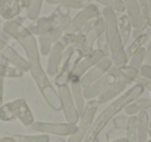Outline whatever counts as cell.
Listing matches in <instances>:
<instances>
[{"instance_id": "4fadbf2b", "label": "cell", "mask_w": 151, "mask_h": 142, "mask_svg": "<svg viewBox=\"0 0 151 142\" xmlns=\"http://www.w3.org/2000/svg\"><path fill=\"white\" fill-rule=\"evenodd\" d=\"M113 65L111 57L105 56L103 59L99 61L94 67H92L89 70L87 73H85L82 76V78L80 79L81 86L82 88H87L88 86H90L93 82H95L96 80H99L101 77H103L108 71H109L110 67Z\"/></svg>"}, {"instance_id": "2e32d148", "label": "cell", "mask_w": 151, "mask_h": 142, "mask_svg": "<svg viewBox=\"0 0 151 142\" xmlns=\"http://www.w3.org/2000/svg\"><path fill=\"white\" fill-rule=\"evenodd\" d=\"M105 57V53L101 50V49H94L88 56L84 57L83 59H81V61L78 63L77 67H76L75 72H73V76L70 79H81L82 76L85 73L89 71L92 67H94L101 59H103Z\"/></svg>"}, {"instance_id": "e0dca14e", "label": "cell", "mask_w": 151, "mask_h": 142, "mask_svg": "<svg viewBox=\"0 0 151 142\" xmlns=\"http://www.w3.org/2000/svg\"><path fill=\"white\" fill-rule=\"evenodd\" d=\"M65 47L61 43V41L57 42L51 49V52L49 54L48 64H47V75L50 77H55L58 73V64L60 61L61 55L64 51Z\"/></svg>"}, {"instance_id": "d6a6232c", "label": "cell", "mask_w": 151, "mask_h": 142, "mask_svg": "<svg viewBox=\"0 0 151 142\" xmlns=\"http://www.w3.org/2000/svg\"><path fill=\"white\" fill-rule=\"evenodd\" d=\"M96 2L101 3V4L105 5V7L113 9L114 12H122L125 11V7L122 0H95Z\"/></svg>"}, {"instance_id": "8fae6325", "label": "cell", "mask_w": 151, "mask_h": 142, "mask_svg": "<svg viewBox=\"0 0 151 142\" xmlns=\"http://www.w3.org/2000/svg\"><path fill=\"white\" fill-rule=\"evenodd\" d=\"M77 130V125L57 122H44L34 121L31 125V131L42 134H53L59 136H70Z\"/></svg>"}, {"instance_id": "ac0fdd59", "label": "cell", "mask_w": 151, "mask_h": 142, "mask_svg": "<svg viewBox=\"0 0 151 142\" xmlns=\"http://www.w3.org/2000/svg\"><path fill=\"white\" fill-rule=\"evenodd\" d=\"M128 84H130V82L124 80L123 78L117 79L111 86H109L101 96H97L96 101L99 102V104H105V103L113 100L115 96H117L118 94L121 93V92L125 89Z\"/></svg>"}, {"instance_id": "ffe728a7", "label": "cell", "mask_w": 151, "mask_h": 142, "mask_svg": "<svg viewBox=\"0 0 151 142\" xmlns=\"http://www.w3.org/2000/svg\"><path fill=\"white\" fill-rule=\"evenodd\" d=\"M127 12V17L129 18L132 28H136L141 23V9L137 0H122Z\"/></svg>"}, {"instance_id": "f6af8a7d", "label": "cell", "mask_w": 151, "mask_h": 142, "mask_svg": "<svg viewBox=\"0 0 151 142\" xmlns=\"http://www.w3.org/2000/svg\"><path fill=\"white\" fill-rule=\"evenodd\" d=\"M148 26H149V27L151 28V18H150V19H149V22H148Z\"/></svg>"}, {"instance_id": "836d02e7", "label": "cell", "mask_w": 151, "mask_h": 142, "mask_svg": "<svg viewBox=\"0 0 151 142\" xmlns=\"http://www.w3.org/2000/svg\"><path fill=\"white\" fill-rule=\"evenodd\" d=\"M111 59L112 62H113V65L116 67L117 70L121 69V67L127 65V58H126V54H125V50H122L118 53H115V54H111Z\"/></svg>"}, {"instance_id": "e575fe53", "label": "cell", "mask_w": 151, "mask_h": 142, "mask_svg": "<svg viewBox=\"0 0 151 142\" xmlns=\"http://www.w3.org/2000/svg\"><path fill=\"white\" fill-rule=\"evenodd\" d=\"M134 82H136V83H138V84H140V85H142L143 87L146 88V89H148L149 91H150V93H151V79H150V78L145 77V76L139 74V76L136 78Z\"/></svg>"}, {"instance_id": "ee69618b", "label": "cell", "mask_w": 151, "mask_h": 142, "mask_svg": "<svg viewBox=\"0 0 151 142\" xmlns=\"http://www.w3.org/2000/svg\"><path fill=\"white\" fill-rule=\"evenodd\" d=\"M148 7H150V9H151V0H148Z\"/></svg>"}, {"instance_id": "f1b7e54d", "label": "cell", "mask_w": 151, "mask_h": 142, "mask_svg": "<svg viewBox=\"0 0 151 142\" xmlns=\"http://www.w3.org/2000/svg\"><path fill=\"white\" fill-rule=\"evenodd\" d=\"M42 0H29L27 7V16L30 20L34 21L38 18L40 14V9H42Z\"/></svg>"}, {"instance_id": "277c9868", "label": "cell", "mask_w": 151, "mask_h": 142, "mask_svg": "<svg viewBox=\"0 0 151 142\" xmlns=\"http://www.w3.org/2000/svg\"><path fill=\"white\" fill-rule=\"evenodd\" d=\"M101 16L106 22L105 38L108 46H109L110 52H111V54L120 52L124 49V46L121 42V38H120L119 28H118L117 23V15L113 9L105 7L101 12Z\"/></svg>"}, {"instance_id": "7402d4cb", "label": "cell", "mask_w": 151, "mask_h": 142, "mask_svg": "<svg viewBox=\"0 0 151 142\" xmlns=\"http://www.w3.org/2000/svg\"><path fill=\"white\" fill-rule=\"evenodd\" d=\"M117 23H118V28H119L121 42L123 44V46H125L128 38H129L130 33H132V23H130V20L127 17V15H122L121 17H119L117 19Z\"/></svg>"}, {"instance_id": "83f0119b", "label": "cell", "mask_w": 151, "mask_h": 142, "mask_svg": "<svg viewBox=\"0 0 151 142\" xmlns=\"http://www.w3.org/2000/svg\"><path fill=\"white\" fill-rule=\"evenodd\" d=\"M23 72L17 67H9L6 63L0 62V77L2 78H20L23 76Z\"/></svg>"}, {"instance_id": "8d00e7d4", "label": "cell", "mask_w": 151, "mask_h": 142, "mask_svg": "<svg viewBox=\"0 0 151 142\" xmlns=\"http://www.w3.org/2000/svg\"><path fill=\"white\" fill-rule=\"evenodd\" d=\"M140 74L145 77H148L151 79V65L148 64H143L140 69Z\"/></svg>"}, {"instance_id": "bcb514c9", "label": "cell", "mask_w": 151, "mask_h": 142, "mask_svg": "<svg viewBox=\"0 0 151 142\" xmlns=\"http://www.w3.org/2000/svg\"><path fill=\"white\" fill-rule=\"evenodd\" d=\"M147 142H151V140H149V141H147Z\"/></svg>"}, {"instance_id": "cb8c5ba5", "label": "cell", "mask_w": 151, "mask_h": 142, "mask_svg": "<svg viewBox=\"0 0 151 142\" xmlns=\"http://www.w3.org/2000/svg\"><path fill=\"white\" fill-rule=\"evenodd\" d=\"M151 108V99H142L137 102H132L124 108L125 113L128 115H136L141 111H146Z\"/></svg>"}, {"instance_id": "b9f144b4", "label": "cell", "mask_w": 151, "mask_h": 142, "mask_svg": "<svg viewBox=\"0 0 151 142\" xmlns=\"http://www.w3.org/2000/svg\"><path fill=\"white\" fill-rule=\"evenodd\" d=\"M148 136H150V138H151V122H149V125H148Z\"/></svg>"}, {"instance_id": "60d3db41", "label": "cell", "mask_w": 151, "mask_h": 142, "mask_svg": "<svg viewBox=\"0 0 151 142\" xmlns=\"http://www.w3.org/2000/svg\"><path fill=\"white\" fill-rule=\"evenodd\" d=\"M112 142H127V140H126V138H119V139L114 140Z\"/></svg>"}, {"instance_id": "7a4b0ae2", "label": "cell", "mask_w": 151, "mask_h": 142, "mask_svg": "<svg viewBox=\"0 0 151 142\" xmlns=\"http://www.w3.org/2000/svg\"><path fill=\"white\" fill-rule=\"evenodd\" d=\"M145 88L142 85L137 83L136 85L132 86L130 89H128L125 93H123L121 96L116 99L115 101L111 103L101 114L97 116V118L94 119L92 125L87 132L86 136H85L84 140L82 142H96L99 136L103 132V130L106 128V125L110 122L112 118L115 116L116 114L123 110L127 105L130 103L134 102L136 99H138L142 93L144 92Z\"/></svg>"}, {"instance_id": "3957f363", "label": "cell", "mask_w": 151, "mask_h": 142, "mask_svg": "<svg viewBox=\"0 0 151 142\" xmlns=\"http://www.w3.org/2000/svg\"><path fill=\"white\" fill-rule=\"evenodd\" d=\"M19 119L25 127H31L34 122V117L24 99H18L0 107V120L12 121Z\"/></svg>"}, {"instance_id": "9c48e42d", "label": "cell", "mask_w": 151, "mask_h": 142, "mask_svg": "<svg viewBox=\"0 0 151 142\" xmlns=\"http://www.w3.org/2000/svg\"><path fill=\"white\" fill-rule=\"evenodd\" d=\"M57 93H58L59 102L61 104V109H62L63 114L66 119V122L69 125H77L80 119V116H79L78 111L76 108L69 86L67 84L58 86Z\"/></svg>"}, {"instance_id": "f35d334b", "label": "cell", "mask_w": 151, "mask_h": 142, "mask_svg": "<svg viewBox=\"0 0 151 142\" xmlns=\"http://www.w3.org/2000/svg\"><path fill=\"white\" fill-rule=\"evenodd\" d=\"M3 103V78L0 77V107Z\"/></svg>"}, {"instance_id": "6da1fadb", "label": "cell", "mask_w": 151, "mask_h": 142, "mask_svg": "<svg viewBox=\"0 0 151 142\" xmlns=\"http://www.w3.org/2000/svg\"><path fill=\"white\" fill-rule=\"evenodd\" d=\"M3 30L5 33L14 38L22 47L27 56V61L29 63V72L31 73L42 98L47 104L54 111L58 112L61 110V104L59 102L58 93L53 87L52 83L49 80L46 72L44 71L40 63V50L33 34L24 27L21 23L14 20H9L3 25Z\"/></svg>"}, {"instance_id": "9a60e30c", "label": "cell", "mask_w": 151, "mask_h": 142, "mask_svg": "<svg viewBox=\"0 0 151 142\" xmlns=\"http://www.w3.org/2000/svg\"><path fill=\"white\" fill-rule=\"evenodd\" d=\"M0 55L5 61L12 63L15 67L21 70L23 73L28 72L30 69L29 63L26 59H24L16 50H14L11 46L6 44L4 41L0 38Z\"/></svg>"}, {"instance_id": "44dd1931", "label": "cell", "mask_w": 151, "mask_h": 142, "mask_svg": "<svg viewBox=\"0 0 151 142\" xmlns=\"http://www.w3.org/2000/svg\"><path fill=\"white\" fill-rule=\"evenodd\" d=\"M149 116L146 111L138 113V142H147L148 138Z\"/></svg>"}, {"instance_id": "4dcf8cb0", "label": "cell", "mask_w": 151, "mask_h": 142, "mask_svg": "<svg viewBox=\"0 0 151 142\" xmlns=\"http://www.w3.org/2000/svg\"><path fill=\"white\" fill-rule=\"evenodd\" d=\"M145 52H146V50H145V48H143V47L139 49V50L130 57L129 60H128L129 61V64L128 65L140 71L141 67L144 64L143 62H144V59H145Z\"/></svg>"}, {"instance_id": "1f68e13d", "label": "cell", "mask_w": 151, "mask_h": 142, "mask_svg": "<svg viewBox=\"0 0 151 142\" xmlns=\"http://www.w3.org/2000/svg\"><path fill=\"white\" fill-rule=\"evenodd\" d=\"M120 73V75H121V77L123 78L124 80H126V81L128 82H134V80H136V78L139 76V74H140V71L137 69H134V67H129V65H125V67H121V69L118 70Z\"/></svg>"}, {"instance_id": "f546056e", "label": "cell", "mask_w": 151, "mask_h": 142, "mask_svg": "<svg viewBox=\"0 0 151 142\" xmlns=\"http://www.w3.org/2000/svg\"><path fill=\"white\" fill-rule=\"evenodd\" d=\"M25 7V2L24 0H14L11 7H9L6 14L4 15V19H12V18L18 16L22 12V9Z\"/></svg>"}, {"instance_id": "ab89813d", "label": "cell", "mask_w": 151, "mask_h": 142, "mask_svg": "<svg viewBox=\"0 0 151 142\" xmlns=\"http://www.w3.org/2000/svg\"><path fill=\"white\" fill-rule=\"evenodd\" d=\"M0 142H14V141L9 137L4 136V137H0Z\"/></svg>"}, {"instance_id": "8992f818", "label": "cell", "mask_w": 151, "mask_h": 142, "mask_svg": "<svg viewBox=\"0 0 151 142\" xmlns=\"http://www.w3.org/2000/svg\"><path fill=\"white\" fill-rule=\"evenodd\" d=\"M67 15H70L69 14V9L63 7V5H58V7L49 17L40 18L36 21L35 25L30 26L27 29L29 30V32L31 34H36V36H44V34L48 33L49 31H51L53 28L56 27L60 23L62 18Z\"/></svg>"}, {"instance_id": "ba28073f", "label": "cell", "mask_w": 151, "mask_h": 142, "mask_svg": "<svg viewBox=\"0 0 151 142\" xmlns=\"http://www.w3.org/2000/svg\"><path fill=\"white\" fill-rule=\"evenodd\" d=\"M70 20H71L70 15L65 16V17L62 18L60 23H59L56 27L53 28V29L51 30V31H49L48 33L40 36V54L44 55V56H47V55L50 54L52 47L54 46L57 42H59L60 38L63 36L65 28H66V26L68 25Z\"/></svg>"}, {"instance_id": "74e56055", "label": "cell", "mask_w": 151, "mask_h": 142, "mask_svg": "<svg viewBox=\"0 0 151 142\" xmlns=\"http://www.w3.org/2000/svg\"><path fill=\"white\" fill-rule=\"evenodd\" d=\"M146 52H145V59H144V64L151 65V42L149 43L147 49H145Z\"/></svg>"}, {"instance_id": "603a6c76", "label": "cell", "mask_w": 151, "mask_h": 142, "mask_svg": "<svg viewBox=\"0 0 151 142\" xmlns=\"http://www.w3.org/2000/svg\"><path fill=\"white\" fill-rule=\"evenodd\" d=\"M14 142H50V137L42 135H21V134H6Z\"/></svg>"}, {"instance_id": "7bdbcfd3", "label": "cell", "mask_w": 151, "mask_h": 142, "mask_svg": "<svg viewBox=\"0 0 151 142\" xmlns=\"http://www.w3.org/2000/svg\"><path fill=\"white\" fill-rule=\"evenodd\" d=\"M57 142H66V141H65L63 138H58V139H57Z\"/></svg>"}, {"instance_id": "7c38bea8", "label": "cell", "mask_w": 151, "mask_h": 142, "mask_svg": "<svg viewBox=\"0 0 151 142\" xmlns=\"http://www.w3.org/2000/svg\"><path fill=\"white\" fill-rule=\"evenodd\" d=\"M106 31V22L104 20L101 14L96 18L95 20V23L93 25L92 28L88 30V32L86 33L84 38V41H83L82 45H81V51L83 53V56L86 57L92 52L94 49H93V46H94V42L97 41V38L99 36H103V33Z\"/></svg>"}, {"instance_id": "52a82bcc", "label": "cell", "mask_w": 151, "mask_h": 142, "mask_svg": "<svg viewBox=\"0 0 151 142\" xmlns=\"http://www.w3.org/2000/svg\"><path fill=\"white\" fill-rule=\"evenodd\" d=\"M121 75H120L119 71L116 69L114 65H112L109 69V71L101 77L99 80H96L95 82H93L90 86H88L87 88L83 89V96L84 100H93V99L97 98L99 96H101L109 86H111L114 82L117 79H121Z\"/></svg>"}, {"instance_id": "5b68a950", "label": "cell", "mask_w": 151, "mask_h": 142, "mask_svg": "<svg viewBox=\"0 0 151 142\" xmlns=\"http://www.w3.org/2000/svg\"><path fill=\"white\" fill-rule=\"evenodd\" d=\"M99 106V102L95 99L89 100L86 103L84 110H83L82 114L80 115L79 125L77 127V130L69 136L67 142H82L84 140L87 132L89 131L93 121H94V116L96 114Z\"/></svg>"}, {"instance_id": "4316f807", "label": "cell", "mask_w": 151, "mask_h": 142, "mask_svg": "<svg viewBox=\"0 0 151 142\" xmlns=\"http://www.w3.org/2000/svg\"><path fill=\"white\" fill-rule=\"evenodd\" d=\"M148 41V33H142L139 36H137L134 40V42L127 47V49L125 50V54H126V58L127 60H129L130 57L137 52L140 48H142V46L145 44V43Z\"/></svg>"}, {"instance_id": "30bf717a", "label": "cell", "mask_w": 151, "mask_h": 142, "mask_svg": "<svg viewBox=\"0 0 151 142\" xmlns=\"http://www.w3.org/2000/svg\"><path fill=\"white\" fill-rule=\"evenodd\" d=\"M101 15L99 11V7L95 4H89L86 7L82 9L79 14L75 16L68 25L66 26L64 30V36H69V34H75L83 28L87 23L91 21V20L95 19Z\"/></svg>"}, {"instance_id": "d590c367", "label": "cell", "mask_w": 151, "mask_h": 142, "mask_svg": "<svg viewBox=\"0 0 151 142\" xmlns=\"http://www.w3.org/2000/svg\"><path fill=\"white\" fill-rule=\"evenodd\" d=\"M114 125L117 129H126V125H127V118L125 116H119L116 117L113 120Z\"/></svg>"}, {"instance_id": "484cf974", "label": "cell", "mask_w": 151, "mask_h": 142, "mask_svg": "<svg viewBox=\"0 0 151 142\" xmlns=\"http://www.w3.org/2000/svg\"><path fill=\"white\" fill-rule=\"evenodd\" d=\"M125 130L127 142H138V115H132L128 118Z\"/></svg>"}, {"instance_id": "d6986e66", "label": "cell", "mask_w": 151, "mask_h": 142, "mask_svg": "<svg viewBox=\"0 0 151 142\" xmlns=\"http://www.w3.org/2000/svg\"><path fill=\"white\" fill-rule=\"evenodd\" d=\"M70 92L75 102L76 108L80 116L85 108V100L83 96V88L81 86L80 79H70Z\"/></svg>"}, {"instance_id": "5bb4252c", "label": "cell", "mask_w": 151, "mask_h": 142, "mask_svg": "<svg viewBox=\"0 0 151 142\" xmlns=\"http://www.w3.org/2000/svg\"><path fill=\"white\" fill-rule=\"evenodd\" d=\"M83 57L84 56H83V53L80 48H77L76 50H73V52L70 54L68 60L66 61L62 70L56 75L55 84L57 85V87L60 85H65L70 81V78L73 76V72H75L76 67H77L78 63L80 62Z\"/></svg>"}, {"instance_id": "d4e9b609", "label": "cell", "mask_w": 151, "mask_h": 142, "mask_svg": "<svg viewBox=\"0 0 151 142\" xmlns=\"http://www.w3.org/2000/svg\"><path fill=\"white\" fill-rule=\"evenodd\" d=\"M49 4L63 5L67 9H84L91 4V0H46Z\"/></svg>"}]
</instances>
